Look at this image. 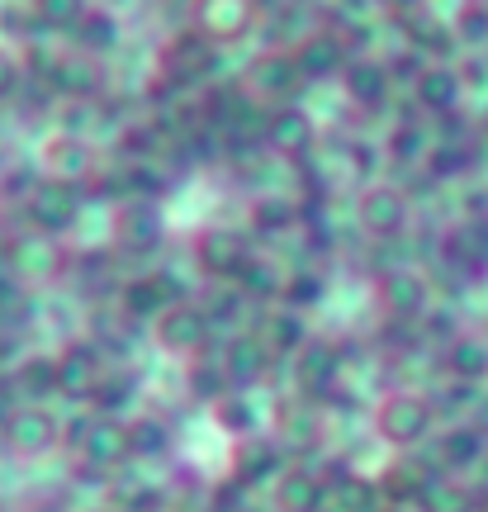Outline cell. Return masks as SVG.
Segmentation results:
<instances>
[{
  "instance_id": "1",
  "label": "cell",
  "mask_w": 488,
  "mask_h": 512,
  "mask_svg": "<svg viewBox=\"0 0 488 512\" xmlns=\"http://www.w3.org/2000/svg\"><path fill=\"white\" fill-rule=\"evenodd\" d=\"M261 5L256 0H195L190 5V34H199L209 48H223V43H237V38L252 34Z\"/></svg>"
},
{
  "instance_id": "2",
  "label": "cell",
  "mask_w": 488,
  "mask_h": 512,
  "mask_svg": "<svg viewBox=\"0 0 488 512\" xmlns=\"http://www.w3.org/2000/svg\"><path fill=\"white\" fill-rule=\"evenodd\" d=\"M375 432L389 446H417V441L432 432V403L422 399V394H408V389L384 394L380 408H375Z\"/></svg>"
},
{
  "instance_id": "3",
  "label": "cell",
  "mask_w": 488,
  "mask_h": 512,
  "mask_svg": "<svg viewBox=\"0 0 488 512\" xmlns=\"http://www.w3.org/2000/svg\"><path fill=\"white\" fill-rule=\"evenodd\" d=\"M209 332H214V318L204 309H195V304H171V309L157 318V342H162L166 351H176V356L204 351Z\"/></svg>"
},
{
  "instance_id": "4",
  "label": "cell",
  "mask_w": 488,
  "mask_h": 512,
  "mask_svg": "<svg viewBox=\"0 0 488 512\" xmlns=\"http://www.w3.org/2000/svg\"><path fill=\"white\" fill-rule=\"evenodd\" d=\"M356 219H361L365 233H375V238H394L408 228V195L398 190V185H370L356 204Z\"/></svg>"
},
{
  "instance_id": "5",
  "label": "cell",
  "mask_w": 488,
  "mask_h": 512,
  "mask_svg": "<svg viewBox=\"0 0 488 512\" xmlns=\"http://www.w3.org/2000/svg\"><path fill=\"white\" fill-rule=\"evenodd\" d=\"M304 76H299V62H294V53H266L252 62V72H247V91L256 95V100H285V95H294V86H299Z\"/></svg>"
},
{
  "instance_id": "6",
  "label": "cell",
  "mask_w": 488,
  "mask_h": 512,
  "mask_svg": "<svg viewBox=\"0 0 488 512\" xmlns=\"http://www.w3.org/2000/svg\"><path fill=\"white\" fill-rule=\"evenodd\" d=\"M294 62H299V76H308V81H323V76H337L346 72V43L337 34H327V29H318V34H308L299 48H294Z\"/></svg>"
},
{
  "instance_id": "7",
  "label": "cell",
  "mask_w": 488,
  "mask_h": 512,
  "mask_svg": "<svg viewBox=\"0 0 488 512\" xmlns=\"http://www.w3.org/2000/svg\"><path fill=\"white\" fill-rule=\"evenodd\" d=\"M95 166V152L86 138H53L43 147V176L48 181H62V185H76L86 181Z\"/></svg>"
},
{
  "instance_id": "8",
  "label": "cell",
  "mask_w": 488,
  "mask_h": 512,
  "mask_svg": "<svg viewBox=\"0 0 488 512\" xmlns=\"http://www.w3.org/2000/svg\"><path fill=\"white\" fill-rule=\"evenodd\" d=\"M128 456V427L119 422H91L86 432H81V460L95 465V470H109V465H119Z\"/></svg>"
},
{
  "instance_id": "9",
  "label": "cell",
  "mask_w": 488,
  "mask_h": 512,
  "mask_svg": "<svg viewBox=\"0 0 488 512\" xmlns=\"http://www.w3.org/2000/svg\"><path fill=\"white\" fill-rule=\"evenodd\" d=\"M342 86L356 105L375 110V105H384V95H389V72H384L380 62H370V57H351L342 72Z\"/></svg>"
},
{
  "instance_id": "10",
  "label": "cell",
  "mask_w": 488,
  "mask_h": 512,
  "mask_svg": "<svg viewBox=\"0 0 488 512\" xmlns=\"http://www.w3.org/2000/svg\"><path fill=\"white\" fill-rule=\"evenodd\" d=\"M100 380H105V370H100V356H95L91 347H76V351H67V356L57 361V389H62V394H72V399L95 394Z\"/></svg>"
},
{
  "instance_id": "11",
  "label": "cell",
  "mask_w": 488,
  "mask_h": 512,
  "mask_svg": "<svg viewBox=\"0 0 488 512\" xmlns=\"http://www.w3.org/2000/svg\"><path fill=\"white\" fill-rule=\"evenodd\" d=\"M323 498H327V484L318 475H308V470H285L275 479V503L285 512H318Z\"/></svg>"
},
{
  "instance_id": "12",
  "label": "cell",
  "mask_w": 488,
  "mask_h": 512,
  "mask_svg": "<svg viewBox=\"0 0 488 512\" xmlns=\"http://www.w3.org/2000/svg\"><path fill=\"white\" fill-rule=\"evenodd\" d=\"M5 441L19 451H48L57 441V422L43 408H19L15 418L5 422Z\"/></svg>"
},
{
  "instance_id": "13",
  "label": "cell",
  "mask_w": 488,
  "mask_h": 512,
  "mask_svg": "<svg viewBox=\"0 0 488 512\" xmlns=\"http://www.w3.org/2000/svg\"><path fill=\"white\" fill-rule=\"evenodd\" d=\"M460 72H451V67H422L417 72V105H427V110L446 114L460 105Z\"/></svg>"
},
{
  "instance_id": "14",
  "label": "cell",
  "mask_w": 488,
  "mask_h": 512,
  "mask_svg": "<svg viewBox=\"0 0 488 512\" xmlns=\"http://www.w3.org/2000/svg\"><path fill=\"white\" fill-rule=\"evenodd\" d=\"M380 299L394 318H413V313H422V304H427V285H422V275H413V271H394V275H384Z\"/></svg>"
},
{
  "instance_id": "15",
  "label": "cell",
  "mask_w": 488,
  "mask_h": 512,
  "mask_svg": "<svg viewBox=\"0 0 488 512\" xmlns=\"http://www.w3.org/2000/svg\"><path fill=\"white\" fill-rule=\"evenodd\" d=\"M76 209H81V200H76V185H62V181H43L34 195V214L43 228H67V223L76 219Z\"/></svg>"
},
{
  "instance_id": "16",
  "label": "cell",
  "mask_w": 488,
  "mask_h": 512,
  "mask_svg": "<svg viewBox=\"0 0 488 512\" xmlns=\"http://www.w3.org/2000/svg\"><path fill=\"white\" fill-rule=\"evenodd\" d=\"M266 143L280 147V152H304L313 143V124H308L304 110H275L271 124H266Z\"/></svg>"
},
{
  "instance_id": "17",
  "label": "cell",
  "mask_w": 488,
  "mask_h": 512,
  "mask_svg": "<svg viewBox=\"0 0 488 512\" xmlns=\"http://www.w3.org/2000/svg\"><path fill=\"white\" fill-rule=\"evenodd\" d=\"M266 370V342H256V337H237L228 356H223V375L237 384H252L256 375Z\"/></svg>"
},
{
  "instance_id": "18",
  "label": "cell",
  "mask_w": 488,
  "mask_h": 512,
  "mask_svg": "<svg viewBox=\"0 0 488 512\" xmlns=\"http://www.w3.org/2000/svg\"><path fill=\"white\" fill-rule=\"evenodd\" d=\"M199 256H204V266L214 275H233L247 266V261H242V242H237L233 233H204V238H199Z\"/></svg>"
},
{
  "instance_id": "19",
  "label": "cell",
  "mask_w": 488,
  "mask_h": 512,
  "mask_svg": "<svg viewBox=\"0 0 488 512\" xmlns=\"http://www.w3.org/2000/svg\"><path fill=\"white\" fill-rule=\"evenodd\" d=\"M484 456V432H474V427H455L441 437V460L451 465V470H465V465H479Z\"/></svg>"
},
{
  "instance_id": "20",
  "label": "cell",
  "mask_w": 488,
  "mask_h": 512,
  "mask_svg": "<svg viewBox=\"0 0 488 512\" xmlns=\"http://www.w3.org/2000/svg\"><path fill=\"white\" fill-rule=\"evenodd\" d=\"M417 503H422V512H470L474 508V498L460 484H451V479H427Z\"/></svg>"
},
{
  "instance_id": "21",
  "label": "cell",
  "mask_w": 488,
  "mask_h": 512,
  "mask_svg": "<svg viewBox=\"0 0 488 512\" xmlns=\"http://www.w3.org/2000/svg\"><path fill=\"white\" fill-rule=\"evenodd\" d=\"M446 366L460 375V380H484L488 375V342H479V337H460L451 347V356H446Z\"/></svg>"
},
{
  "instance_id": "22",
  "label": "cell",
  "mask_w": 488,
  "mask_h": 512,
  "mask_svg": "<svg viewBox=\"0 0 488 512\" xmlns=\"http://www.w3.org/2000/svg\"><path fill=\"white\" fill-rule=\"evenodd\" d=\"M76 38H81V48L105 53V48L119 43V24H114V15H105V10H86V19L76 24Z\"/></svg>"
},
{
  "instance_id": "23",
  "label": "cell",
  "mask_w": 488,
  "mask_h": 512,
  "mask_svg": "<svg viewBox=\"0 0 488 512\" xmlns=\"http://www.w3.org/2000/svg\"><path fill=\"white\" fill-rule=\"evenodd\" d=\"M29 10H34L43 24H53V29H76L91 5H86V0H29Z\"/></svg>"
},
{
  "instance_id": "24",
  "label": "cell",
  "mask_w": 488,
  "mask_h": 512,
  "mask_svg": "<svg viewBox=\"0 0 488 512\" xmlns=\"http://www.w3.org/2000/svg\"><path fill=\"white\" fill-rule=\"evenodd\" d=\"M53 81L57 86H67L72 95H91L100 86V72H95V62H81V57H67V62H57L53 67Z\"/></svg>"
},
{
  "instance_id": "25",
  "label": "cell",
  "mask_w": 488,
  "mask_h": 512,
  "mask_svg": "<svg viewBox=\"0 0 488 512\" xmlns=\"http://www.w3.org/2000/svg\"><path fill=\"white\" fill-rule=\"evenodd\" d=\"M299 366H304V384H327L332 380V370H337V356H332V347H323V342H308L304 356H299Z\"/></svg>"
},
{
  "instance_id": "26",
  "label": "cell",
  "mask_w": 488,
  "mask_h": 512,
  "mask_svg": "<svg viewBox=\"0 0 488 512\" xmlns=\"http://www.w3.org/2000/svg\"><path fill=\"white\" fill-rule=\"evenodd\" d=\"M166 427L162 422H133L128 427V451H143V456H162L166 451Z\"/></svg>"
},
{
  "instance_id": "27",
  "label": "cell",
  "mask_w": 488,
  "mask_h": 512,
  "mask_svg": "<svg viewBox=\"0 0 488 512\" xmlns=\"http://www.w3.org/2000/svg\"><path fill=\"white\" fill-rule=\"evenodd\" d=\"M119 238H124L128 247H147V242L157 238V219H152L147 209H128L124 219H119Z\"/></svg>"
},
{
  "instance_id": "28",
  "label": "cell",
  "mask_w": 488,
  "mask_h": 512,
  "mask_svg": "<svg viewBox=\"0 0 488 512\" xmlns=\"http://www.w3.org/2000/svg\"><path fill=\"white\" fill-rule=\"evenodd\" d=\"M166 280H138V285H128V309L133 313H152V309H171L166 304Z\"/></svg>"
},
{
  "instance_id": "29",
  "label": "cell",
  "mask_w": 488,
  "mask_h": 512,
  "mask_svg": "<svg viewBox=\"0 0 488 512\" xmlns=\"http://www.w3.org/2000/svg\"><path fill=\"white\" fill-rule=\"evenodd\" d=\"M19 380H24L29 394H38V389H57V361H29Z\"/></svg>"
},
{
  "instance_id": "30",
  "label": "cell",
  "mask_w": 488,
  "mask_h": 512,
  "mask_svg": "<svg viewBox=\"0 0 488 512\" xmlns=\"http://www.w3.org/2000/svg\"><path fill=\"white\" fill-rule=\"evenodd\" d=\"M304 332H299V318H275L271 323V347H299Z\"/></svg>"
},
{
  "instance_id": "31",
  "label": "cell",
  "mask_w": 488,
  "mask_h": 512,
  "mask_svg": "<svg viewBox=\"0 0 488 512\" xmlns=\"http://www.w3.org/2000/svg\"><path fill=\"white\" fill-rule=\"evenodd\" d=\"M15 86H19V62L0 48V95H10Z\"/></svg>"
},
{
  "instance_id": "32",
  "label": "cell",
  "mask_w": 488,
  "mask_h": 512,
  "mask_svg": "<svg viewBox=\"0 0 488 512\" xmlns=\"http://www.w3.org/2000/svg\"><path fill=\"white\" fill-rule=\"evenodd\" d=\"M460 34H465V38H484L488 34V15H484V10H465V19H460Z\"/></svg>"
},
{
  "instance_id": "33",
  "label": "cell",
  "mask_w": 488,
  "mask_h": 512,
  "mask_svg": "<svg viewBox=\"0 0 488 512\" xmlns=\"http://www.w3.org/2000/svg\"><path fill=\"white\" fill-rule=\"evenodd\" d=\"M479 498L488 503V465H484V475H479Z\"/></svg>"
},
{
  "instance_id": "34",
  "label": "cell",
  "mask_w": 488,
  "mask_h": 512,
  "mask_svg": "<svg viewBox=\"0 0 488 512\" xmlns=\"http://www.w3.org/2000/svg\"><path fill=\"white\" fill-rule=\"evenodd\" d=\"M0 446H5V422H0Z\"/></svg>"
},
{
  "instance_id": "35",
  "label": "cell",
  "mask_w": 488,
  "mask_h": 512,
  "mask_svg": "<svg viewBox=\"0 0 488 512\" xmlns=\"http://www.w3.org/2000/svg\"><path fill=\"white\" fill-rule=\"evenodd\" d=\"M394 5H403V0H394Z\"/></svg>"
}]
</instances>
